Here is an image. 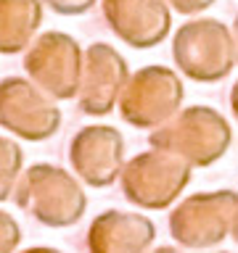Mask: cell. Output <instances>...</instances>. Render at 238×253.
I'll return each mask as SVG.
<instances>
[{"label":"cell","mask_w":238,"mask_h":253,"mask_svg":"<svg viewBox=\"0 0 238 253\" xmlns=\"http://www.w3.org/2000/svg\"><path fill=\"white\" fill-rule=\"evenodd\" d=\"M182 82L167 66H146L135 71L132 79L124 82L122 95V116L132 126L148 129L159 126L178 114L182 103Z\"/></svg>","instance_id":"cell-5"},{"label":"cell","mask_w":238,"mask_h":253,"mask_svg":"<svg viewBox=\"0 0 238 253\" xmlns=\"http://www.w3.org/2000/svg\"><path fill=\"white\" fill-rule=\"evenodd\" d=\"M230 106H233V114L238 119V82L233 84V92H230Z\"/></svg>","instance_id":"cell-11"},{"label":"cell","mask_w":238,"mask_h":253,"mask_svg":"<svg viewBox=\"0 0 238 253\" xmlns=\"http://www.w3.org/2000/svg\"><path fill=\"white\" fill-rule=\"evenodd\" d=\"M230 232H233V237H236V243H238V211H236V221H233V229H230Z\"/></svg>","instance_id":"cell-13"},{"label":"cell","mask_w":238,"mask_h":253,"mask_svg":"<svg viewBox=\"0 0 238 253\" xmlns=\"http://www.w3.org/2000/svg\"><path fill=\"white\" fill-rule=\"evenodd\" d=\"M151 145L175 153L185 164L204 169L214 164L230 145V126L217 111L206 106H190L178 116L167 119L151 132Z\"/></svg>","instance_id":"cell-1"},{"label":"cell","mask_w":238,"mask_h":253,"mask_svg":"<svg viewBox=\"0 0 238 253\" xmlns=\"http://www.w3.org/2000/svg\"><path fill=\"white\" fill-rule=\"evenodd\" d=\"M156 227L140 213L111 211L95 221L90 243L98 251H143L154 243Z\"/></svg>","instance_id":"cell-9"},{"label":"cell","mask_w":238,"mask_h":253,"mask_svg":"<svg viewBox=\"0 0 238 253\" xmlns=\"http://www.w3.org/2000/svg\"><path fill=\"white\" fill-rule=\"evenodd\" d=\"M175 11L178 13H185V16H190V13H198V11H206L214 0H167Z\"/></svg>","instance_id":"cell-10"},{"label":"cell","mask_w":238,"mask_h":253,"mask_svg":"<svg viewBox=\"0 0 238 253\" xmlns=\"http://www.w3.org/2000/svg\"><path fill=\"white\" fill-rule=\"evenodd\" d=\"M238 211V193L217 190L198 193L182 201L170 216V232L185 248H212L233 229Z\"/></svg>","instance_id":"cell-4"},{"label":"cell","mask_w":238,"mask_h":253,"mask_svg":"<svg viewBox=\"0 0 238 253\" xmlns=\"http://www.w3.org/2000/svg\"><path fill=\"white\" fill-rule=\"evenodd\" d=\"M111 29L132 47H154L170 35V3L167 0H106Z\"/></svg>","instance_id":"cell-6"},{"label":"cell","mask_w":238,"mask_h":253,"mask_svg":"<svg viewBox=\"0 0 238 253\" xmlns=\"http://www.w3.org/2000/svg\"><path fill=\"white\" fill-rule=\"evenodd\" d=\"M74 164L82 171V177L93 185H109L122 171L124 142L122 134L111 126H93L85 129L74 142Z\"/></svg>","instance_id":"cell-7"},{"label":"cell","mask_w":238,"mask_h":253,"mask_svg":"<svg viewBox=\"0 0 238 253\" xmlns=\"http://www.w3.org/2000/svg\"><path fill=\"white\" fill-rule=\"evenodd\" d=\"M190 179V164L175 153L154 148L148 153L135 156L127 166H122V187L127 201L138 209H167Z\"/></svg>","instance_id":"cell-3"},{"label":"cell","mask_w":238,"mask_h":253,"mask_svg":"<svg viewBox=\"0 0 238 253\" xmlns=\"http://www.w3.org/2000/svg\"><path fill=\"white\" fill-rule=\"evenodd\" d=\"M172 55L180 71L196 82H217L236 66L233 35L217 19H196L175 32Z\"/></svg>","instance_id":"cell-2"},{"label":"cell","mask_w":238,"mask_h":253,"mask_svg":"<svg viewBox=\"0 0 238 253\" xmlns=\"http://www.w3.org/2000/svg\"><path fill=\"white\" fill-rule=\"evenodd\" d=\"M124 82H127L124 58L106 45H95L90 50V66H87V92L82 103L85 111H90V114L111 111Z\"/></svg>","instance_id":"cell-8"},{"label":"cell","mask_w":238,"mask_h":253,"mask_svg":"<svg viewBox=\"0 0 238 253\" xmlns=\"http://www.w3.org/2000/svg\"><path fill=\"white\" fill-rule=\"evenodd\" d=\"M233 45H236V63H238V16H236V24H233Z\"/></svg>","instance_id":"cell-12"}]
</instances>
